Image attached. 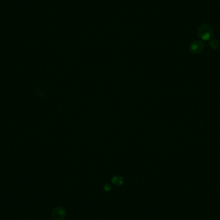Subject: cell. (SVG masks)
I'll return each mask as SVG.
<instances>
[{
  "label": "cell",
  "mask_w": 220,
  "mask_h": 220,
  "mask_svg": "<svg viewBox=\"0 0 220 220\" xmlns=\"http://www.w3.org/2000/svg\"><path fill=\"white\" fill-rule=\"evenodd\" d=\"M213 34V29L209 24H203L199 27L198 35L203 41H209Z\"/></svg>",
  "instance_id": "cell-1"
},
{
  "label": "cell",
  "mask_w": 220,
  "mask_h": 220,
  "mask_svg": "<svg viewBox=\"0 0 220 220\" xmlns=\"http://www.w3.org/2000/svg\"><path fill=\"white\" fill-rule=\"evenodd\" d=\"M205 45L204 43L201 41H194L192 42L189 47L191 52L194 54H198L202 52L204 50Z\"/></svg>",
  "instance_id": "cell-2"
},
{
  "label": "cell",
  "mask_w": 220,
  "mask_h": 220,
  "mask_svg": "<svg viewBox=\"0 0 220 220\" xmlns=\"http://www.w3.org/2000/svg\"><path fill=\"white\" fill-rule=\"evenodd\" d=\"M66 210L61 206L55 208L52 212V217L54 220H63L66 217Z\"/></svg>",
  "instance_id": "cell-3"
},
{
  "label": "cell",
  "mask_w": 220,
  "mask_h": 220,
  "mask_svg": "<svg viewBox=\"0 0 220 220\" xmlns=\"http://www.w3.org/2000/svg\"><path fill=\"white\" fill-rule=\"evenodd\" d=\"M209 46L211 47V49L212 50H216L218 49L219 46V43L218 39H211L209 40Z\"/></svg>",
  "instance_id": "cell-4"
},
{
  "label": "cell",
  "mask_w": 220,
  "mask_h": 220,
  "mask_svg": "<svg viewBox=\"0 0 220 220\" xmlns=\"http://www.w3.org/2000/svg\"><path fill=\"white\" fill-rule=\"evenodd\" d=\"M112 184L114 185H118V186H120V185H122L124 183V179L122 177L120 176H115L112 178L111 180Z\"/></svg>",
  "instance_id": "cell-5"
},
{
  "label": "cell",
  "mask_w": 220,
  "mask_h": 220,
  "mask_svg": "<svg viewBox=\"0 0 220 220\" xmlns=\"http://www.w3.org/2000/svg\"><path fill=\"white\" fill-rule=\"evenodd\" d=\"M104 190L106 191H109L110 190H111V186H110L109 184H106L104 185Z\"/></svg>",
  "instance_id": "cell-6"
}]
</instances>
